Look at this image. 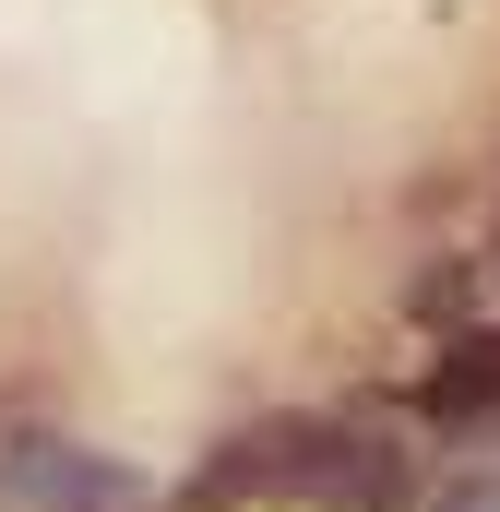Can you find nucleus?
I'll return each instance as SVG.
<instances>
[{
  "label": "nucleus",
  "instance_id": "nucleus-1",
  "mask_svg": "<svg viewBox=\"0 0 500 512\" xmlns=\"http://www.w3.org/2000/svg\"><path fill=\"white\" fill-rule=\"evenodd\" d=\"M167 489L131 465V453H96V441H60V429H12L0 441V512H155Z\"/></svg>",
  "mask_w": 500,
  "mask_h": 512
},
{
  "label": "nucleus",
  "instance_id": "nucleus-2",
  "mask_svg": "<svg viewBox=\"0 0 500 512\" xmlns=\"http://www.w3.org/2000/svg\"><path fill=\"white\" fill-rule=\"evenodd\" d=\"M298 501H310V512H417V465H405V441H381V429L310 417Z\"/></svg>",
  "mask_w": 500,
  "mask_h": 512
},
{
  "label": "nucleus",
  "instance_id": "nucleus-3",
  "mask_svg": "<svg viewBox=\"0 0 500 512\" xmlns=\"http://www.w3.org/2000/svg\"><path fill=\"white\" fill-rule=\"evenodd\" d=\"M298 453H310V417H262V429H239V441H215L179 489H167V512H250V501H298Z\"/></svg>",
  "mask_w": 500,
  "mask_h": 512
},
{
  "label": "nucleus",
  "instance_id": "nucleus-4",
  "mask_svg": "<svg viewBox=\"0 0 500 512\" xmlns=\"http://www.w3.org/2000/svg\"><path fill=\"white\" fill-rule=\"evenodd\" d=\"M489 405H500V322H477V334H453V346L429 358V382H417V417L465 429V417H489Z\"/></svg>",
  "mask_w": 500,
  "mask_h": 512
},
{
  "label": "nucleus",
  "instance_id": "nucleus-5",
  "mask_svg": "<svg viewBox=\"0 0 500 512\" xmlns=\"http://www.w3.org/2000/svg\"><path fill=\"white\" fill-rule=\"evenodd\" d=\"M405 298H417V322H453V310L477 298V262H429V274H417Z\"/></svg>",
  "mask_w": 500,
  "mask_h": 512
},
{
  "label": "nucleus",
  "instance_id": "nucleus-6",
  "mask_svg": "<svg viewBox=\"0 0 500 512\" xmlns=\"http://www.w3.org/2000/svg\"><path fill=\"white\" fill-rule=\"evenodd\" d=\"M429 512H500V465H465V477H453Z\"/></svg>",
  "mask_w": 500,
  "mask_h": 512
}]
</instances>
